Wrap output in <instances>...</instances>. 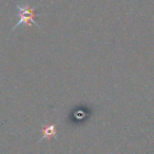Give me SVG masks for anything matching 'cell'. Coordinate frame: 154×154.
Wrapping results in <instances>:
<instances>
[{
	"label": "cell",
	"instance_id": "1",
	"mask_svg": "<svg viewBox=\"0 0 154 154\" xmlns=\"http://www.w3.org/2000/svg\"><path fill=\"white\" fill-rule=\"evenodd\" d=\"M17 15H18V22L13 26L12 31H15L20 24H24V26H39L38 23L35 21L36 18V12H35V8H31L28 5H17Z\"/></svg>",
	"mask_w": 154,
	"mask_h": 154
},
{
	"label": "cell",
	"instance_id": "2",
	"mask_svg": "<svg viewBox=\"0 0 154 154\" xmlns=\"http://www.w3.org/2000/svg\"><path fill=\"white\" fill-rule=\"evenodd\" d=\"M42 137L41 139L43 138H52V137H56V125H48V126L42 127Z\"/></svg>",
	"mask_w": 154,
	"mask_h": 154
}]
</instances>
